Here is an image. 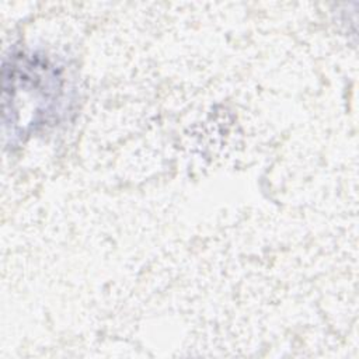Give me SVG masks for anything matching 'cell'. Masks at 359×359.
I'll return each mask as SVG.
<instances>
[{"label": "cell", "instance_id": "cell-1", "mask_svg": "<svg viewBox=\"0 0 359 359\" xmlns=\"http://www.w3.org/2000/svg\"><path fill=\"white\" fill-rule=\"evenodd\" d=\"M63 76L39 55L14 53L3 62L6 135L20 137L46 126L60 112Z\"/></svg>", "mask_w": 359, "mask_h": 359}]
</instances>
